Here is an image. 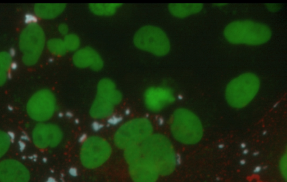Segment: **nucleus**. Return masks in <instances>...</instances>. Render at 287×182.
Instances as JSON below:
<instances>
[{
  "instance_id": "20e7f679",
  "label": "nucleus",
  "mask_w": 287,
  "mask_h": 182,
  "mask_svg": "<svg viewBox=\"0 0 287 182\" xmlns=\"http://www.w3.org/2000/svg\"><path fill=\"white\" fill-rule=\"evenodd\" d=\"M260 86V79L256 74L251 72L241 74L231 80L226 86V101L232 108H244L256 97Z\"/></svg>"
},
{
  "instance_id": "5701e85b",
  "label": "nucleus",
  "mask_w": 287,
  "mask_h": 182,
  "mask_svg": "<svg viewBox=\"0 0 287 182\" xmlns=\"http://www.w3.org/2000/svg\"><path fill=\"white\" fill-rule=\"evenodd\" d=\"M63 41L67 52H75L80 48V39L76 34L68 33L64 36Z\"/></svg>"
},
{
  "instance_id": "ddd939ff",
  "label": "nucleus",
  "mask_w": 287,
  "mask_h": 182,
  "mask_svg": "<svg viewBox=\"0 0 287 182\" xmlns=\"http://www.w3.org/2000/svg\"><path fill=\"white\" fill-rule=\"evenodd\" d=\"M128 172L133 182H156L160 176L154 164L143 156L128 165Z\"/></svg>"
},
{
  "instance_id": "6ab92c4d",
  "label": "nucleus",
  "mask_w": 287,
  "mask_h": 182,
  "mask_svg": "<svg viewBox=\"0 0 287 182\" xmlns=\"http://www.w3.org/2000/svg\"><path fill=\"white\" fill-rule=\"evenodd\" d=\"M122 5L120 3H91L89 9L98 17H110L117 12Z\"/></svg>"
},
{
  "instance_id": "a878e982",
  "label": "nucleus",
  "mask_w": 287,
  "mask_h": 182,
  "mask_svg": "<svg viewBox=\"0 0 287 182\" xmlns=\"http://www.w3.org/2000/svg\"><path fill=\"white\" fill-rule=\"evenodd\" d=\"M58 31L63 36H66L69 33V27L65 24H61L58 27Z\"/></svg>"
},
{
  "instance_id": "b1692460",
  "label": "nucleus",
  "mask_w": 287,
  "mask_h": 182,
  "mask_svg": "<svg viewBox=\"0 0 287 182\" xmlns=\"http://www.w3.org/2000/svg\"><path fill=\"white\" fill-rule=\"evenodd\" d=\"M12 144L10 135L5 131L0 130V160L8 152Z\"/></svg>"
},
{
  "instance_id": "bb28decb",
  "label": "nucleus",
  "mask_w": 287,
  "mask_h": 182,
  "mask_svg": "<svg viewBox=\"0 0 287 182\" xmlns=\"http://www.w3.org/2000/svg\"><path fill=\"white\" fill-rule=\"evenodd\" d=\"M266 7L270 12H277L280 9V6L279 4H267Z\"/></svg>"
},
{
  "instance_id": "1a4fd4ad",
  "label": "nucleus",
  "mask_w": 287,
  "mask_h": 182,
  "mask_svg": "<svg viewBox=\"0 0 287 182\" xmlns=\"http://www.w3.org/2000/svg\"><path fill=\"white\" fill-rule=\"evenodd\" d=\"M26 108L31 119L38 123L47 122L54 117L56 111V98L50 89H40L29 99Z\"/></svg>"
},
{
  "instance_id": "6e6552de",
  "label": "nucleus",
  "mask_w": 287,
  "mask_h": 182,
  "mask_svg": "<svg viewBox=\"0 0 287 182\" xmlns=\"http://www.w3.org/2000/svg\"><path fill=\"white\" fill-rule=\"evenodd\" d=\"M45 44V34L37 23L29 24L20 34L19 47L22 60L28 66L34 65L39 60Z\"/></svg>"
},
{
  "instance_id": "f257e3e1",
  "label": "nucleus",
  "mask_w": 287,
  "mask_h": 182,
  "mask_svg": "<svg viewBox=\"0 0 287 182\" xmlns=\"http://www.w3.org/2000/svg\"><path fill=\"white\" fill-rule=\"evenodd\" d=\"M142 155L156 168L160 175L168 176L178 164L176 151L171 140L162 133H153L141 145Z\"/></svg>"
},
{
  "instance_id": "f3484780",
  "label": "nucleus",
  "mask_w": 287,
  "mask_h": 182,
  "mask_svg": "<svg viewBox=\"0 0 287 182\" xmlns=\"http://www.w3.org/2000/svg\"><path fill=\"white\" fill-rule=\"evenodd\" d=\"M203 9L202 3H171L168 6L171 14L180 19L199 14Z\"/></svg>"
},
{
  "instance_id": "f03ea898",
  "label": "nucleus",
  "mask_w": 287,
  "mask_h": 182,
  "mask_svg": "<svg viewBox=\"0 0 287 182\" xmlns=\"http://www.w3.org/2000/svg\"><path fill=\"white\" fill-rule=\"evenodd\" d=\"M223 35L227 42L235 45L258 46L268 42L272 37L270 27L252 20H238L225 27Z\"/></svg>"
},
{
  "instance_id": "a211bd4d",
  "label": "nucleus",
  "mask_w": 287,
  "mask_h": 182,
  "mask_svg": "<svg viewBox=\"0 0 287 182\" xmlns=\"http://www.w3.org/2000/svg\"><path fill=\"white\" fill-rule=\"evenodd\" d=\"M66 8L63 3H40L34 7L37 17L44 19H52L59 17Z\"/></svg>"
},
{
  "instance_id": "9d476101",
  "label": "nucleus",
  "mask_w": 287,
  "mask_h": 182,
  "mask_svg": "<svg viewBox=\"0 0 287 182\" xmlns=\"http://www.w3.org/2000/svg\"><path fill=\"white\" fill-rule=\"evenodd\" d=\"M32 143L40 150L55 148L64 139V133L59 125L51 122L38 123L31 132Z\"/></svg>"
},
{
  "instance_id": "f8f14e48",
  "label": "nucleus",
  "mask_w": 287,
  "mask_h": 182,
  "mask_svg": "<svg viewBox=\"0 0 287 182\" xmlns=\"http://www.w3.org/2000/svg\"><path fill=\"white\" fill-rule=\"evenodd\" d=\"M31 173L23 163L14 159L0 161V182H29Z\"/></svg>"
},
{
  "instance_id": "393cba45",
  "label": "nucleus",
  "mask_w": 287,
  "mask_h": 182,
  "mask_svg": "<svg viewBox=\"0 0 287 182\" xmlns=\"http://www.w3.org/2000/svg\"><path fill=\"white\" fill-rule=\"evenodd\" d=\"M287 153L285 152L283 154L280 159L279 162V172L281 174V176L283 179L286 180H287Z\"/></svg>"
},
{
  "instance_id": "9b49d317",
  "label": "nucleus",
  "mask_w": 287,
  "mask_h": 182,
  "mask_svg": "<svg viewBox=\"0 0 287 182\" xmlns=\"http://www.w3.org/2000/svg\"><path fill=\"white\" fill-rule=\"evenodd\" d=\"M175 100L173 90L164 85L149 87L143 93V103L146 108L154 113L162 111Z\"/></svg>"
},
{
  "instance_id": "dca6fc26",
  "label": "nucleus",
  "mask_w": 287,
  "mask_h": 182,
  "mask_svg": "<svg viewBox=\"0 0 287 182\" xmlns=\"http://www.w3.org/2000/svg\"><path fill=\"white\" fill-rule=\"evenodd\" d=\"M115 107L111 103L96 96L89 108V115L94 119H108L112 115Z\"/></svg>"
},
{
  "instance_id": "2eb2a0df",
  "label": "nucleus",
  "mask_w": 287,
  "mask_h": 182,
  "mask_svg": "<svg viewBox=\"0 0 287 182\" xmlns=\"http://www.w3.org/2000/svg\"><path fill=\"white\" fill-rule=\"evenodd\" d=\"M96 96L108 101L115 106L119 105L122 100V92L117 88L114 81L109 78H103L98 82Z\"/></svg>"
},
{
  "instance_id": "39448f33",
  "label": "nucleus",
  "mask_w": 287,
  "mask_h": 182,
  "mask_svg": "<svg viewBox=\"0 0 287 182\" xmlns=\"http://www.w3.org/2000/svg\"><path fill=\"white\" fill-rule=\"evenodd\" d=\"M154 133V125L146 117L129 120L115 131L113 142L117 148L124 150L134 145H141Z\"/></svg>"
},
{
  "instance_id": "412c9836",
  "label": "nucleus",
  "mask_w": 287,
  "mask_h": 182,
  "mask_svg": "<svg viewBox=\"0 0 287 182\" xmlns=\"http://www.w3.org/2000/svg\"><path fill=\"white\" fill-rule=\"evenodd\" d=\"M47 47L52 54L56 56H62L67 52L63 40L59 38H54L48 41Z\"/></svg>"
},
{
  "instance_id": "4468645a",
  "label": "nucleus",
  "mask_w": 287,
  "mask_h": 182,
  "mask_svg": "<svg viewBox=\"0 0 287 182\" xmlns=\"http://www.w3.org/2000/svg\"><path fill=\"white\" fill-rule=\"evenodd\" d=\"M72 61L75 66L80 69H90L100 71L103 66V60L98 52L91 47H80L74 52Z\"/></svg>"
},
{
  "instance_id": "7ed1b4c3",
  "label": "nucleus",
  "mask_w": 287,
  "mask_h": 182,
  "mask_svg": "<svg viewBox=\"0 0 287 182\" xmlns=\"http://www.w3.org/2000/svg\"><path fill=\"white\" fill-rule=\"evenodd\" d=\"M170 131L174 140L185 145L199 142L204 130L201 120L196 114L188 108H176L171 117Z\"/></svg>"
},
{
  "instance_id": "0eeeda50",
  "label": "nucleus",
  "mask_w": 287,
  "mask_h": 182,
  "mask_svg": "<svg viewBox=\"0 0 287 182\" xmlns=\"http://www.w3.org/2000/svg\"><path fill=\"white\" fill-rule=\"evenodd\" d=\"M112 152V146L108 140L99 136H91L82 142L80 161L84 168L95 169L105 164Z\"/></svg>"
},
{
  "instance_id": "423d86ee",
  "label": "nucleus",
  "mask_w": 287,
  "mask_h": 182,
  "mask_svg": "<svg viewBox=\"0 0 287 182\" xmlns=\"http://www.w3.org/2000/svg\"><path fill=\"white\" fill-rule=\"evenodd\" d=\"M133 43L137 49L157 57L165 56L170 51L168 35L157 26L147 25L139 28L134 36Z\"/></svg>"
},
{
  "instance_id": "4be33fe9",
  "label": "nucleus",
  "mask_w": 287,
  "mask_h": 182,
  "mask_svg": "<svg viewBox=\"0 0 287 182\" xmlns=\"http://www.w3.org/2000/svg\"><path fill=\"white\" fill-rule=\"evenodd\" d=\"M124 157L129 165L143 156L141 145H134L125 148L124 150Z\"/></svg>"
},
{
  "instance_id": "aec40b11",
  "label": "nucleus",
  "mask_w": 287,
  "mask_h": 182,
  "mask_svg": "<svg viewBox=\"0 0 287 182\" xmlns=\"http://www.w3.org/2000/svg\"><path fill=\"white\" fill-rule=\"evenodd\" d=\"M12 65V55L5 52H0V86L6 83L9 77L8 72Z\"/></svg>"
}]
</instances>
